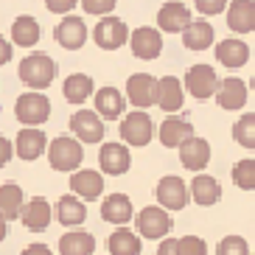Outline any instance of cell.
I'll list each match as a JSON object with an SVG mask.
<instances>
[{
  "label": "cell",
  "mask_w": 255,
  "mask_h": 255,
  "mask_svg": "<svg viewBox=\"0 0 255 255\" xmlns=\"http://www.w3.org/2000/svg\"><path fill=\"white\" fill-rule=\"evenodd\" d=\"M182 101H185V90H182V84L177 76H163V79H157L154 104L163 113H177V110H182Z\"/></svg>",
  "instance_id": "20"
},
{
  "label": "cell",
  "mask_w": 255,
  "mask_h": 255,
  "mask_svg": "<svg viewBox=\"0 0 255 255\" xmlns=\"http://www.w3.org/2000/svg\"><path fill=\"white\" fill-rule=\"evenodd\" d=\"M188 194H191V202L210 208V205H216L222 199V185H219V180H213L208 174H196L191 180V185H188Z\"/></svg>",
  "instance_id": "24"
},
{
  "label": "cell",
  "mask_w": 255,
  "mask_h": 255,
  "mask_svg": "<svg viewBox=\"0 0 255 255\" xmlns=\"http://www.w3.org/2000/svg\"><path fill=\"white\" fill-rule=\"evenodd\" d=\"M11 157H14V146H11V140H8V137L0 135V168H3V165H6Z\"/></svg>",
  "instance_id": "41"
},
{
  "label": "cell",
  "mask_w": 255,
  "mask_h": 255,
  "mask_svg": "<svg viewBox=\"0 0 255 255\" xmlns=\"http://www.w3.org/2000/svg\"><path fill=\"white\" fill-rule=\"evenodd\" d=\"M76 3H79V0H45L48 11H53V14H70Z\"/></svg>",
  "instance_id": "40"
},
{
  "label": "cell",
  "mask_w": 255,
  "mask_h": 255,
  "mask_svg": "<svg viewBox=\"0 0 255 255\" xmlns=\"http://www.w3.org/2000/svg\"><path fill=\"white\" fill-rule=\"evenodd\" d=\"M227 8V0H196V11L205 17H213V14H222Z\"/></svg>",
  "instance_id": "39"
},
{
  "label": "cell",
  "mask_w": 255,
  "mask_h": 255,
  "mask_svg": "<svg viewBox=\"0 0 255 255\" xmlns=\"http://www.w3.org/2000/svg\"><path fill=\"white\" fill-rule=\"evenodd\" d=\"M39 34H42V31H39V23L31 14H20L14 23H11V42H14V45H23V48L37 45Z\"/></svg>",
  "instance_id": "31"
},
{
  "label": "cell",
  "mask_w": 255,
  "mask_h": 255,
  "mask_svg": "<svg viewBox=\"0 0 255 255\" xmlns=\"http://www.w3.org/2000/svg\"><path fill=\"white\" fill-rule=\"evenodd\" d=\"M250 59V45L244 39H222L216 45V62H222L225 68H244Z\"/></svg>",
  "instance_id": "26"
},
{
  "label": "cell",
  "mask_w": 255,
  "mask_h": 255,
  "mask_svg": "<svg viewBox=\"0 0 255 255\" xmlns=\"http://www.w3.org/2000/svg\"><path fill=\"white\" fill-rule=\"evenodd\" d=\"M14 115L23 127H39L51 118V101L42 93H23L14 104Z\"/></svg>",
  "instance_id": "5"
},
{
  "label": "cell",
  "mask_w": 255,
  "mask_h": 255,
  "mask_svg": "<svg viewBox=\"0 0 255 255\" xmlns=\"http://www.w3.org/2000/svg\"><path fill=\"white\" fill-rule=\"evenodd\" d=\"M48 151V160H51V168L53 171H76L84 160V149L82 143L70 135H59L53 137L51 146H45Z\"/></svg>",
  "instance_id": "2"
},
{
  "label": "cell",
  "mask_w": 255,
  "mask_h": 255,
  "mask_svg": "<svg viewBox=\"0 0 255 255\" xmlns=\"http://www.w3.org/2000/svg\"><path fill=\"white\" fill-rule=\"evenodd\" d=\"M93 39L101 51H118V48L127 45L129 39V25L118 17H101L96 23V31H93Z\"/></svg>",
  "instance_id": "6"
},
{
  "label": "cell",
  "mask_w": 255,
  "mask_h": 255,
  "mask_svg": "<svg viewBox=\"0 0 255 255\" xmlns=\"http://www.w3.org/2000/svg\"><path fill=\"white\" fill-rule=\"evenodd\" d=\"M227 11V28L236 34H250L255 28V3L253 0H230Z\"/></svg>",
  "instance_id": "23"
},
{
  "label": "cell",
  "mask_w": 255,
  "mask_h": 255,
  "mask_svg": "<svg viewBox=\"0 0 255 255\" xmlns=\"http://www.w3.org/2000/svg\"><path fill=\"white\" fill-rule=\"evenodd\" d=\"M70 129L79 143H101L104 140V121L98 118L93 110H79V113L70 118Z\"/></svg>",
  "instance_id": "12"
},
{
  "label": "cell",
  "mask_w": 255,
  "mask_h": 255,
  "mask_svg": "<svg viewBox=\"0 0 255 255\" xmlns=\"http://www.w3.org/2000/svg\"><path fill=\"white\" fill-rule=\"evenodd\" d=\"M157 202L163 210H182L188 202H191V194H188V185L180 180V177H163L157 182Z\"/></svg>",
  "instance_id": "9"
},
{
  "label": "cell",
  "mask_w": 255,
  "mask_h": 255,
  "mask_svg": "<svg viewBox=\"0 0 255 255\" xmlns=\"http://www.w3.org/2000/svg\"><path fill=\"white\" fill-rule=\"evenodd\" d=\"M62 93H65V98H68L70 104H84L87 98L96 93V84H93V79L87 73H73L65 79V84H62Z\"/></svg>",
  "instance_id": "29"
},
{
  "label": "cell",
  "mask_w": 255,
  "mask_h": 255,
  "mask_svg": "<svg viewBox=\"0 0 255 255\" xmlns=\"http://www.w3.org/2000/svg\"><path fill=\"white\" fill-rule=\"evenodd\" d=\"M127 42H129V48H132V53L143 62L157 59L160 53H163V34H160L157 28H149V25H140V28L129 31Z\"/></svg>",
  "instance_id": "7"
},
{
  "label": "cell",
  "mask_w": 255,
  "mask_h": 255,
  "mask_svg": "<svg viewBox=\"0 0 255 255\" xmlns=\"http://www.w3.org/2000/svg\"><path fill=\"white\" fill-rule=\"evenodd\" d=\"M17 219H20L23 227H25V230H31V233L48 230V225H51V202L42 199V196H34V199L23 202L20 216H17Z\"/></svg>",
  "instance_id": "14"
},
{
  "label": "cell",
  "mask_w": 255,
  "mask_h": 255,
  "mask_svg": "<svg viewBox=\"0 0 255 255\" xmlns=\"http://www.w3.org/2000/svg\"><path fill=\"white\" fill-rule=\"evenodd\" d=\"M233 182L241 191H253L255 188V160L253 157H244L233 165Z\"/></svg>",
  "instance_id": "35"
},
{
  "label": "cell",
  "mask_w": 255,
  "mask_h": 255,
  "mask_svg": "<svg viewBox=\"0 0 255 255\" xmlns=\"http://www.w3.org/2000/svg\"><path fill=\"white\" fill-rule=\"evenodd\" d=\"M20 79H23V84H28V87H34V90H45V87H51V82L56 79V62L48 56V53H31V56H25L23 62H20Z\"/></svg>",
  "instance_id": "1"
},
{
  "label": "cell",
  "mask_w": 255,
  "mask_h": 255,
  "mask_svg": "<svg viewBox=\"0 0 255 255\" xmlns=\"http://www.w3.org/2000/svg\"><path fill=\"white\" fill-rule=\"evenodd\" d=\"M180 34H182V45L188 51H208L213 45V37H216L213 34V25L208 20H191Z\"/></svg>",
  "instance_id": "25"
},
{
  "label": "cell",
  "mask_w": 255,
  "mask_h": 255,
  "mask_svg": "<svg viewBox=\"0 0 255 255\" xmlns=\"http://www.w3.org/2000/svg\"><path fill=\"white\" fill-rule=\"evenodd\" d=\"M93 113L101 121H118L127 113V98H124V93L118 87H101L96 93V110Z\"/></svg>",
  "instance_id": "18"
},
{
  "label": "cell",
  "mask_w": 255,
  "mask_h": 255,
  "mask_svg": "<svg viewBox=\"0 0 255 255\" xmlns=\"http://www.w3.org/2000/svg\"><path fill=\"white\" fill-rule=\"evenodd\" d=\"M6 236H8V222H6L3 216H0V241L6 239Z\"/></svg>",
  "instance_id": "45"
},
{
  "label": "cell",
  "mask_w": 255,
  "mask_h": 255,
  "mask_svg": "<svg viewBox=\"0 0 255 255\" xmlns=\"http://www.w3.org/2000/svg\"><path fill=\"white\" fill-rule=\"evenodd\" d=\"M98 165H101V171L110 174V177H121V174L129 171V165H132V154L124 143H104L101 151H98Z\"/></svg>",
  "instance_id": "13"
},
{
  "label": "cell",
  "mask_w": 255,
  "mask_h": 255,
  "mask_svg": "<svg viewBox=\"0 0 255 255\" xmlns=\"http://www.w3.org/2000/svg\"><path fill=\"white\" fill-rule=\"evenodd\" d=\"M194 135V127H191V121L185 118H177V115H171V118L163 121V127H160V143H163L165 149H177L185 137Z\"/></svg>",
  "instance_id": "27"
},
{
  "label": "cell",
  "mask_w": 255,
  "mask_h": 255,
  "mask_svg": "<svg viewBox=\"0 0 255 255\" xmlns=\"http://www.w3.org/2000/svg\"><path fill=\"white\" fill-rule=\"evenodd\" d=\"M180 149V163L185 165L188 171H202L205 165L210 163V143L205 137H185V140L177 146Z\"/></svg>",
  "instance_id": "15"
},
{
  "label": "cell",
  "mask_w": 255,
  "mask_h": 255,
  "mask_svg": "<svg viewBox=\"0 0 255 255\" xmlns=\"http://www.w3.org/2000/svg\"><path fill=\"white\" fill-rule=\"evenodd\" d=\"M157 255H177V239H163L160 241Z\"/></svg>",
  "instance_id": "43"
},
{
  "label": "cell",
  "mask_w": 255,
  "mask_h": 255,
  "mask_svg": "<svg viewBox=\"0 0 255 255\" xmlns=\"http://www.w3.org/2000/svg\"><path fill=\"white\" fill-rule=\"evenodd\" d=\"M56 219H59L65 227H79L87 219V208H84L82 199H76L73 194L70 196H62L56 202Z\"/></svg>",
  "instance_id": "32"
},
{
  "label": "cell",
  "mask_w": 255,
  "mask_h": 255,
  "mask_svg": "<svg viewBox=\"0 0 255 255\" xmlns=\"http://www.w3.org/2000/svg\"><path fill=\"white\" fill-rule=\"evenodd\" d=\"M118 0H82V8L87 14H96V17H107L113 14V8Z\"/></svg>",
  "instance_id": "38"
},
{
  "label": "cell",
  "mask_w": 255,
  "mask_h": 255,
  "mask_svg": "<svg viewBox=\"0 0 255 255\" xmlns=\"http://www.w3.org/2000/svg\"><path fill=\"white\" fill-rule=\"evenodd\" d=\"M191 20H194V17H191L188 6L180 3V0H168V3H163L160 11H157V25L165 34H180Z\"/></svg>",
  "instance_id": "17"
},
{
  "label": "cell",
  "mask_w": 255,
  "mask_h": 255,
  "mask_svg": "<svg viewBox=\"0 0 255 255\" xmlns=\"http://www.w3.org/2000/svg\"><path fill=\"white\" fill-rule=\"evenodd\" d=\"M110 255H140L143 253V241L137 233H132L129 227H118V230L107 239Z\"/></svg>",
  "instance_id": "28"
},
{
  "label": "cell",
  "mask_w": 255,
  "mask_h": 255,
  "mask_svg": "<svg viewBox=\"0 0 255 255\" xmlns=\"http://www.w3.org/2000/svg\"><path fill=\"white\" fill-rule=\"evenodd\" d=\"M154 96H157V79L151 73H132L127 82V98L135 110H146L154 107Z\"/></svg>",
  "instance_id": "8"
},
{
  "label": "cell",
  "mask_w": 255,
  "mask_h": 255,
  "mask_svg": "<svg viewBox=\"0 0 255 255\" xmlns=\"http://www.w3.org/2000/svg\"><path fill=\"white\" fill-rule=\"evenodd\" d=\"M25 196H23V188L17 185V182H6V185H0V216L11 222V219L20 216V208H23Z\"/></svg>",
  "instance_id": "33"
},
{
  "label": "cell",
  "mask_w": 255,
  "mask_h": 255,
  "mask_svg": "<svg viewBox=\"0 0 255 255\" xmlns=\"http://www.w3.org/2000/svg\"><path fill=\"white\" fill-rule=\"evenodd\" d=\"M70 191L76 194V199L96 202L104 194V174L93 171V168H82V171L70 174Z\"/></svg>",
  "instance_id": "16"
},
{
  "label": "cell",
  "mask_w": 255,
  "mask_h": 255,
  "mask_svg": "<svg viewBox=\"0 0 255 255\" xmlns=\"http://www.w3.org/2000/svg\"><path fill=\"white\" fill-rule=\"evenodd\" d=\"M132 216H135V208H132V199L127 194H113L101 202V219L110 222V225L127 227L132 222Z\"/></svg>",
  "instance_id": "22"
},
{
  "label": "cell",
  "mask_w": 255,
  "mask_h": 255,
  "mask_svg": "<svg viewBox=\"0 0 255 255\" xmlns=\"http://www.w3.org/2000/svg\"><path fill=\"white\" fill-rule=\"evenodd\" d=\"M59 253L62 255H93L96 253V239L84 230H68L59 239Z\"/></svg>",
  "instance_id": "30"
},
{
  "label": "cell",
  "mask_w": 255,
  "mask_h": 255,
  "mask_svg": "<svg viewBox=\"0 0 255 255\" xmlns=\"http://www.w3.org/2000/svg\"><path fill=\"white\" fill-rule=\"evenodd\" d=\"M177 255H208V244L199 236H182L177 239Z\"/></svg>",
  "instance_id": "37"
},
{
  "label": "cell",
  "mask_w": 255,
  "mask_h": 255,
  "mask_svg": "<svg viewBox=\"0 0 255 255\" xmlns=\"http://www.w3.org/2000/svg\"><path fill=\"white\" fill-rule=\"evenodd\" d=\"M53 37H56V42H59L65 51H79V48H84V42H87V25H84L82 17H65V20L56 25Z\"/></svg>",
  "instance_id": "19"
},
{
  "label": "cell",
  "mask_w": 255,
  "mask_h": 255,
  "mask_svg": "<svg viewBox=\"0 0 255 255\" xmlns=\"http://www.w3.org/2000/svg\"><path fill=\"white\" fill-rule=\"evenodd\" d=\"M185 87L194 98H210L219 87V76L210 65H191L185 73Z\"/></svg>",
  "instance_id": "10"
},
{
  "label": "cell",
  "mask_w": 255,
  "mask_h": 255,
  "mask_svg": "<svg viewBox=\"0 0 255 255\" xmlns=\"http://www.w3.org/2000/svg\"><path fill=\"white\" fill-rule=\"evenodd\" d=\"M137 227V236L143 239H165L174 227V219L168 216V210H163L160 205H149V208H143L137 216H132Z\"/></svg>",
  "instance_id": "3"
},
{
  "label": "cell",
  "mask_w": 255,
  "mask_h": 255,
  "mask_svg": "<svg viewBox=\"0 0 255 255\" xmlns=\"http://www.w3.org/2000/svg\"><path fill=\"white\" fill-rule=\"evenodd\" d=\"M20 255H53V253H51V247H48V244H39V241H37V244H28V247H25Z\"/></svg>",
  "instance_id": "42"
},
{
  "label": "cell",
  "mask_w": 255,
  "mask_h": 255,
  "mask_svg": "<svg viewBox=\"0 0 255 255\" xmlns=\"http://www.w3.org/2000/svg\"><path fill=\"white\" fill-rule=\"evenodd\" d=\"M213 96H216L222 110L233 113V110H241V107L247 104L250 90H247V82H241V79H225V82H219Z\"/></svg>",
  "instance_id": "21"
},
{
  "label": "cell",
  "mask_w": 255,
  "mask_h": 255,
  "mask_svg": "<svg viewBox=\"0 0 255 255\" xmlns=\"http://www.w3.org/2000/svg\"><path fill=\"white\" fill-rule=\"evenodd\" d=\"M233 140L239 143L241 149L255 151V115L253 113H244L236 121V127H233Z\"/></svg>",
  "instance_id": "34"
},
{
  "label": "cell",
  "mask_w": 255,
  "mask_h": 255,
  "mask_svg": "<svg viewBox=\"0 0 255 255\" xmlns=\"http://www.w3.org/2000/svg\"><path fill=\"white\" fill-rule=\"evenodd\" d=\"M216 255H250V244L241 236H225V239L219 241Z\"/></svg>",
  "instance_id": "36"
},
{
  "label": "cell",
  "mask_w": 255,
  "mask_h": 255,
  "mask_svg": "<svg viewBox=\"0 0 255 255\" xmlns=\"http://www.w3.org/2000/svg\"><path fill=\"white\" fill-rule=\"evenodd\" d=\"M8 59H11V42L0 34V65H6Z\"/></svg>",
  "instance_id": "44"
},
{
  "label": "cell",
  "mask_w": 255,
  "mask_h": 255,
  "mask_svg": "<svg viewBox=\"0 0 255 255\" xmlns=\"http://www.w3.org/2000/svg\"><path fill=\"white\" fill-rule=\"evenodd\" d=\"M121 137L127 146H149L154 137V121L146 110H135L129 115H121Z\"/></svg>",
  "instance_id": "4"
},
{
  "label": "cell",
  "mask_w": 255,
  "mask_h": 255,
  "mask_svg": "<svg viewBox=\"0 0 255 255\" xmlns=\"http://www.w3.org/2000/svg\"><path fill=\"white\" fill-rule=\"evenodd\" d=\"M14 146V154L20 160H25V163H34V160H39L42 154H45V146H48V137L42 129L37 127H25L20 129V135H17V140L11 143Z\"/></svg>",
  "instance_id": "11"
}]
</instances>
